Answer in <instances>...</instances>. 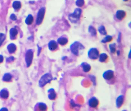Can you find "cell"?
<instances>
[{
	"label": "cell",
	"mask_w": 131,
	"mask_h": 111,
	"mask_svg": "<svg viewBox=\"0 0 131 111\" xmlns=\"http://www.w3.org/2000/svg\"><path fill=\"white\" fill-rule=\"evenodd\" d=\"M48 48L50 51H54L58 48V44L54 40H52L48 43Z\"/></svg>",
	"instance_id": "cell-9"
},
{
	"label": "cell",
	"mask_w": 131,
	"mask_h": 111,
	"mask_svg": "<svg viewBox=\"0 0 131 111\" xmlns=\"http://www.w3.org/2000/svg\"><path fill=\"white\" fill-rule=\"evenodd\" d=\"M88 56L90 59L93 60H95L97 59L99 57V52L97 49L92 48L88 51Z\"/></svg>",
	"instance_id": "cell-5"
},
{
	"label": "cell",
	"mask_w": 131,
	"mask_h": 111,
	"mask_svg": "<svg viewBox=\"0 0 131 111\" xmlns=\"http://www.w3.org/2000/svg\"><path fill=\"white\" fill-rule=\"evenodd\" d=\"M103 77L106 80H110L113 78V71L111 70L106 71L103 74Z\"/></svg>",
	"instance_id": "cell-8"
},
{
	"label": "cell",
	"mask_w": 131,
	"mask_h": 111,
	"mask_svg": "<svg viewBox=\"0 0 131 111\" xmlns=\"http://www.w3.org/2000/svg\"><path fill=\"white\" fill-rule=\"evenodd\" d=\"M12 7L15 10H18L21 7V2L19 1H15L13 2Z\"/></svg>",
	"instance_id": "cell-20"
},
{
	"label": "cell",
	"mask_w": 131,
	"mask_h": 111,
	"mask_svg": "<svg viewBox=\"0 0 131 111\" xmlns=\"http://www.w3.org/2000/svg\"><path fill=\"white\" fill-rule=\"evenodd\" d=\"M18 34V30L16 28H12L10 30V37L11 39H16V36Z\"/></svg>",
	"instance_id": "cell-12"
},
{
	"label": "cell",
	"mask_w": 131,
	"mask_h": 111,
	"mask_svg": "<svg viewBox=\"0 0 131 111\" xmlns=\"http://www.w3.org/2000/svg\"><path fill=\"white\" fill-rule=\"evenodd\" d=\"M81 13L82 10L81 9L79 8L76 9L74 13L69 16V20L72 23H77L80 19Z\"/></svg>",
	"instance_id": "cell-3"
},
{
	"label": "cell",
	"mask_w": 131,
	"mask_h": 111,
	"mask_svg": "<svg viewBox=\"0 0 131 111\" xmlns=\"http://www.w3.org/2000/svg\"><path fill=\"white\" fill-rule=\"evenodd\" d=\"M81 66L83 68V71L85 72H88L90 70L91 68L90 65L85 62L82 63L81 64Z\"/></svg>",
	"instance_id": "cell-14"
},
{
	"label": "cell",
	"mask_w": 131,
	"mask_h": 111,
	"mask_svg": "<svg viewBox=\"0 0 131 111\" xmlns=\"http://www.w3.org/2000/svg\"><path fill=\"white\" fill-rule=\"evenodd\" d=\"M4 60V58L2 55H0V63L3 62Z\"/></svg>",
	"instance_id": "cell-31"
},
{
	"label": "cell",
	"mask_w": 131,
	"mask_h": 111,
	"mask_svg": "<svg viewBox=\"0 0 131 111\" xmlns=\"http://www.w3.org/2000/svg\"><path fill=\"white\" fill-rule=\"evenodd\" d=\"M7 49L9 52L12 54L15 52L16 50V46L13 43H11L7 46Z\"/></svg>",
	"instance_id": "cell-16"
},
{
	"label": "cell",
	"mask_w": 131,
	"mask_h": 111,
	"mask_svg": "<svg viewBox=\"0 0 131 111\" xmlns=\"http://www.w3.org/2000/svg\"><path fill=\"white\" fill-rule=\"evenodd\" d=\"M12 76L10 73H6L3 77V80L5 81L8 82L12 79Z\"/></svg>",
	"instance_id": "cell-22"
},
{
	"label": "cell",
	"mask_w": 131,
	"mask_h": 111,
	"mask_svg": "<svg viewBox=\"0 0 131 111\" xmlns=\"http://www.w3.org/2000/svg\"><path fill=\"white\" fill-rule=\"evenodd\" d=\"M99 104L98 99L95 97L91 98L89 101V105L91 108H95Z\"/></svg>",
	"instance_id": "cell-7"
},
{
	"label": "cell",
	"mask_w": 131,
	"mask_h": 111,
	"mask_svg": "<svg viewBox=\"0 0 131 111\" xmlns=\"http://www.w3.org/2000/svg\"><path fill=\"white\" fill-rule=\"evenodd\" d=\"M108 58V55L105 53H101V54L99 56V61L101 63L105 62Z\"/></svg>",
	"instance_id": "cell-18"
},
{
	"label": "cell",
	"mask_w": 131,
	"mask_h": 111,
	"mask_svg": "<svg viewBox=\"0 0 131 111\" xmlns=\"http://www.w3.org/2000/svg\"><path fill=\"white\" fill-rule=\"evenodd\" d=\"M85 4L84 0H77L76 2V4L78 7H82Z\"/></svg>",
	"instance_id": "cell-28"
},
{
	"label": "cell",
	"mask_w": 131,
	"mask_h": 111,
	"mask_svg": "<svg viewBox=\"0 0 131 111\" xmlns=\"http://www.w3.org/2000/svg\"><path fill=\"white\" fill-rule=\"evenodd\" d=\"M89 31L92 36H96V34H97L96 30L92 26H90L89 27Z\"/></svg>",
	"instance_id": "cell-21"
},
{
	"label": "cell",
	"mask_w": 131,
	"mask_h": 111,
	"mask_svg": "<svg viewBox=\"0 0 131 111\" xmlns=\"http://www.w3.org/2000/svg\"><path fill=\"white\" fill-rule=\"evenodd\" d=\"M84 48V46L81 43L77 41L72 44L70 46V49L71 52L77 56L79 55L80 51L83 50Z\"/></svg>",
	"instance_id": "cell-1"
},
{
	"label": "cell",
	"mask_w": 131,
	"mask_h": 111,
	"mask_svg": "<svg viewBox=\"0 0 131 111\" xmlns=\"http://www.w3.org/2000/svg\"><path fill=\"white\" fill-rule=\"evenodd\" d=\"M53 79L52 76L50 74H45L42 76L39 81V85L41 87H43L45 86L47 83H50Z\"/></svg>",
	"instance_id": "cell-2"
},
{
	"label": "cell",
	"mask_w": 131,
	"mask_h": 111,
	"mask_svg": "<svg viewBox=\"0 0 131 111\" xmlns=\"http://www.w3.org/2000/svg\"><path fill=\"white\" fill-rule=\"evenodd\" d=\"M10 19L13 20H17V18L16 15L14 14H12L10 16Z\"/></svg>",
	"instance_id": "cell-29"
},
{
	"label": "cell",
	"mask_w": 131,
	"mask_h": 111,
	"mask_svg": "<svg viewBox=\"0 0 131 111\" xmlns=\"http://www.w3.org/2000/svg\"><path fill=\"white\" fill-rule=\"evenodd\" d=\"M112 39H113V38L112 36H107L104 38V39H102L101 42L104 43H105L111 41H112Z\"/></svg>",
	"instance_id": "cell-24"
},
{
	"label": "cell",
	"mask_w": 131,
	"mask_h": 111,
	"mask_svg": "<svg viewBox=\"0 0 131 111\" xmlns=\"http://www.w3.org/2000/svg\"><path fill=\"white\" fill-rule=\"evenodd\" d=\"M125 12L123 11L119 10L116 13V17L118 20H120L123 19L125 18Z\"/></svg>",
	"instance_id": "cell-15"
},
{
	"label": "cell",
	"mask_w": 131,
	"mask_h": 111,
	"mask_svg": "<svg viewBox=\"0 0 131 111\" xmlns=\"http://www.w3.org/2000/svg\"><path fill=\"white\" fill-rule=\"evenodd\" d=\"M33 58V52L31 49H29L25 54V60L27 67L32 64Z\"/></svg>",
	"instance_id": "cell-6"
},
{
	"label": "cell",
	"mask_w": 131,
	"mask_h": 111,
	"mask_svg": "<svg viewBox=\"0 0 131 111\" xmlns=\"http://www.w3.org/2000/svg\"><path fill=\"white\" fill-rule=\"evenodd\" d=\"M45 8L42 7L38 12L36 20V23L37 25H39L42 22L45 14Z\"/></svg>",
	"instance_id": "cell-4"
},
{
	"label": "cell",
	"mask_w": 131,
	"mask_h": 111,
	"mask_svg": "<svg viewBox=\"0 0 131 111\" xmlns=\"http://www.w3.org/2000/svg\"><path fill=\"white\" fill-rule=\"evenodd\" d=\"M48 97L49 99L51 100H54L57 97V94L54 89L53 88L49 89L48 91Z\"/></svg>",
	"instance_id": "cell-11"
},
{
	"label": "cell",
	"mask_w": 131,
	"mask_h": 111,
	"mask_svg": "<svg viewBox=\"0 0 131 111\" xmlns=\"http://www.w3.org/2000/svg\"><path fill=\"white\" fill-rule=\"evenodd\" d=\"M34 21V18L32 15H28L25 20V23L27 25H31Z\"/></svg>",
	"instance_id": "cell-19"
},
{
	"label": "cell",
	"mask_w": 131,
	"mask_h": 111,
	"mask_svg": "<svg viewBox=\"0 0 131 111\" xmlns=\"http://www.w3.org/2000/svg\"><path fill=\"white\" fill-rule=\"evenodd\" d=\"M124 102V97L123 95H119L116 99V106L118 108L121 107Z\"/></svg>",
	"instance_id": "cell-10"
},
{
	"label": "cell",
	"mask_w": 131,
	"mask_h": 111,
	"mask_svg": "<svg viewBox=\"0 0 131 111\" xmlns=\"http://www.w3.org/2000/svg\"><path fill=\"white\" fill-rule=\"evenodd\" d=\"M121 37V34L120 33H119V38H118V42H119L120 41Z\"/></svg>",
	"instance_id": "cell-32"
},
{
	"label": "cell",
	"mask_w": 131,
	"mask_h": 111,
	"mask_svg": "<svg viewBox=\"0 0 131 111\" xmlns=\"http://www.w3.org/2000/svg\"><path fill=\"white\" fill-rule=\"evenodd\" d=\"M98 31L102 35H105L107 34V32L106 31L105 27L103 26H101L99 27Z\"/></svg>",
	"instance_id": "cell-23"
},
{
	"label": "cell",
	"mask_w": 131,
	"mask_h": 111,
	"mask_svg": "<svg viewBox=\"0 0 131 111\" xmlns=\"http://www.w3.org/2000/svg\"><path fill=\"white\" fill-rule=\"evenodd\" d=\"M39 108L40 110L42 111H45L47 109V106L45 104L42 103H39Z\"/></svg>",
	"instance_id": "cell-25"
},
{
	"label": "cell",
	"mask_w": 131,
	"mask_h": 111,
	"mask_svg": "<svg viewBox=\"0 0 131 111\" xmlns=\"http://www.w3.org/2000/svg\"><path fill=\"white\" fill-rule=\"evenodd\" d=\"M14 57H10L9 58H7L6 61H7V62H10L14 61Z\"/></svg>",
	"instance_id": "cell-30"
},
{
	"label": "cell",
	"mask_w": 131,
	"mask_h": 111,
	"mask_svg": "<svg viewBox=\"0 0 131 111\" xmlns=\"http://www.w3.org/2000/svg\"><path fill=\"white\" fill-rule=\"evenodd\" d=\"M9 96V92L7 90H2L0 92V97L3 99H7Z\"/></svg>",
	"instance_id": "cell-17"
},
{
	"label": "cell",
	"mask_w": 131,
	"mask_h": 111,
	"mask_svg": "<svg viewBox=\"0 0 131 111\" xmlns=\"http://www.w3.org/2000/svg\"><path fill=\"white\" fill-rule=\"evenodd\" d=\"M38 55H39L40 53L41 52V47H39L38 46Z\"/></svg>",
	"instance_id": "cell-33"
},
{
	"label": "cell",
	"mask_w": 131,
	"mask_h": 111,
	"mask_svg": "<svg viewBox=\"0 0 131 111\" xmlns=\"http://www.w3.org/2000/svg\"><path fill=\"white\" fill-rule=\"evenodd\" d=\"M110 51L112 53H114L116 52V44L115 43L110 44L109 45Z\"/></svg>",
	"instance_id": "cell-27"
},
{
	"label": "cell",
	"mask_w": 131,
	"mask_h": 111,
	"mask_svg": "<svg viewBox=\"0 0 131 111\" xmlns=\"http://www.w3.org/2000/svg\"><path fill=\"white\" fill-rule=\"evenodd\" d=\"M6 38V36L5 34L0 33V46L3 44Z\"/></svg>",
	"instance_id": "cell-26"
},
{
	"label": "cell",
	"mask_w": 131,
	"mask_h": 111,
	"mask_svg": "<svg viewBox=\"0 0 131 111\" xmlns=\"http://www.w3.org/2000/svg\"><path fill=\"white\" fill-rule=\"evenodd\" d=\"M128 0H124V1H128Z\"/></svg>",
	"instance_id": "cell-35"
},
{
	"label": "cell",
	"mask_w": 131,
	"mask_h": 111,
	"mask_svg": "<svg viewBox=\"0 0 131 111\" xmlns=\"http://www.w3.org/2000/svg\"><path fill=\"white\" fill-rule=\"evenodd\" d=\"M0 110L1 111H7V110H8L7 108H2Z\"/></svg>",
	"instance_id": "cell-34"
},
{
	"label": "cell",
	"mask_w": 131,
	"mask_h": 111,
	"mask_svg": "<svg viewBox=\"0 0 131 111\" xmlns=\"http://www.w3.org/2000/svg\"><path fill=\"white\" fill-rule=\"evenodd\" d=\"M68 42V39L66 37H60L57 39V42L58 43L62 46H64L66 45L67 43Z\"/></svg>",
	"instance_id": "cell-13"
}]
</instances>
